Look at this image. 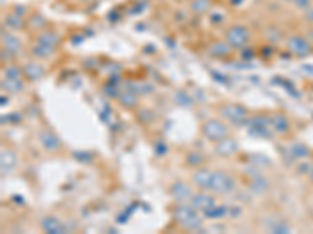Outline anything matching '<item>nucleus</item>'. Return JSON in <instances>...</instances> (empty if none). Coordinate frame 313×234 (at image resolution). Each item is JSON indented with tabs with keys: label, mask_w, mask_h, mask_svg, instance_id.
Here are the masks:
<instances>
[{
	"label": "nucleus",
	"mask_w": 313,
	"mask_h": 234,
	"mask_svg": "<svg viewBox=\"0 0 313 234\" xmlns=\"http://www.w3.org/2000/svg\"><path fill=\"white\" fill-rule=\"evenodd\" d=\"M226 41L236 50H243L248 47L251 41V30L243 23H234L226 31Z\"/></svg>",
	"instance_id": "3"
},
{
	"label": "nucleus",
	"mask_w": 313,
	"mask_h": 234,
	"mask_svg": "<svg viewBox=\"0 0 313 234\" xmlns=\"http://www.w3.org/2000/svg\"><path fill=\"white\" fill-rule=\"evenodd\" d=\"M248 108L243 106V105H238V103H229V105H222L221 106V114L222 117H226V119L235 125V127H243L249 120H248Z\"/></svg>",
	"instance_id": "5"
},
{
	"label": "nucleus",
	"mask_w": 313,
	"mask_h": 234,
	"mask_svg": "<svg viewBox=\"0 0 313 234\" xmlns=\"http://www.w3.org/2000/svg\"><path fill=\"white\" fill-rule=\"evenodd\" d=\"M46 25H47V21L41 13H33L30 16V19H28V27L30 28L36 30V31H41V30H44Z\"/></svg>",
	"instance_id": "28"
},
{
	"label": "nucleus",
	"mask_w": 313,
	"mask_h": 234,
	"mask_svg": "<svg viewBox=\"0 0 313 234\" xmlns=\"http://www.w3.org/2000/svg\"><path fill=\"white\" fill-rule=\"evenodd\" d=\"M312 2L313 0H294L293 5L296 10H299V11H306L309 6H312Z\"/></svg>",
	"instance_id": "37"
},
{
	"label": "nucleus",
	"mask_w": 313,
	"mask_h": 234,
	"mask_svg": "<svg viewBox=\"0 0 313 234\" xmlns=\"http://www.w3.org/2000/svg\"><path fill=\"white\" fill-rule=\"evenodd\" d=\"M136 2H147V0H136Z\"/></svg>",
	"instance_id": "48"
},
{
	"label": "nucleus",
	"mask_w": 313,
	"mask_h": 234,
	"mask_svg": "<svg viewBox=\"0 0 313 234\" xmlns=\"http://www.w3.org/2000/svg\"><path fill=\"white\" fill-rule=\"evenodd\" d=\"M118 103L126 110H133L139 103V94L135 91H124L118 97Z\"/></svg>",
	"instance_id": "20"
},
{
	"label": "nucleus",
	"mask_w": 313,
	"mask_h": 234,
	"mask_svg": "<svg viewBox=\"0 0 313 234\" xmlns=\"http://www.w3.org/2000/svg\"><path fill=\"white\" fill-rule=\"evenodd\" d=\"M156 2H163V0H156Z\"/></svg>",
	"instance_id": "49"
},
{
	"label": "nucleus",
	"mask_w": 313,
	"mask_h": 234,
	"mask_svg": "<svg viewBox=\"0 0 313 234\" xmlns=\"http://www.w3.org/2000/svg\"><path fill=\"white\" fill-rule=\"evenodd\" d=\"M46 68L39 63H27L24 66V77L30 81H38L44 77Z\"/></svg>",
	"instance_id": "19"
},
{
	"label": "nucleus",
	"mask_w": 313,
	"mask_h": 234,
	"mask_svg": "<svg viewBox=\"0 0 313 234\" xmlns=\"http://www.w3.org/2000/svg\"><path fill=\"white\" fill-rule=\"evenodd\" d=\"M155 152L158 153V155H164V153L168 152L166 144H164V142H156V144H155Z\"/></svg>",
	"instance_id": "41"
},
{
	"label": "nucleus",
	"mask_w": 313,
	"mask_h": 234,
	"mask_svg": "<svg viewBox=\"0 0 313 234\" xmlns=\"http://www.w3.org/2000/svg\"><path fill=\"white\" fill-rule=\"evenodd\" d=\"M38 140H39V145L43 147V150H46L47 153H56L63 148L61 139L56 136L52 130H41L38 135Z\"/></svg>",
	"instance_id": "7"
},
{
	"label": "nucleus",
	"mask_w": 313,
	"mask_h": 234,
	"mask_svg": "<svg viewBox=\"0 0 313 234\" xmlns=\"http://www.w3.org/2000/svg\"><path fill=\"white\" fill-rule=\"evenodd\" d=\"M201 135L210 140V142H219L221 139H224L230 136V130L227 127V123H224L219 119H209L202 123L201 127Z\"/></svg>",
	"instance_id": "2"
},
{
	"label": "nucleus",
	"mask_w": 313,
	"mask_h": 234,
	"mask_svg": "<svg viewBox=\"0 0 313 234\" xmlns=\"http://www.w3.org/2000/svg\"><path fill=\"white\" fill-rule=\"evenodd\" d=\"M136 119L141 123H151L154 120V114L149 110H139L136 114Z\"/></svg>",
	"instance_id": "35"
},
{
	"label": "nucleus",
	"mask_w": 313,
	"mask_h": 234,
	"mask_svg": "<svg viewBox=\"0 0 313 234\" xmlns=\"http://www.w3.org/2000/svg\"><path fill=\"white\" fill-rule=\"evenodd\" d=\"M41 228H43L44 233L47 234H64L68 233V227L58 219L56 215H44L43 219H41Z\"/></svg>",
	"instance_id": "11"
},
{
	"label": "nucleus",
	"mask_w": 313,
	"mask_h": 234,
	"mask_svg": "<svg viewBox=\"0 0 313 234\" xmlns=\"http://www.w3.org/2000/svg\"><path fill=\"white\" fill-rule=\"evenodd\" d=\"M229 214V208L224 205H213L210 206L209 210H205L202 212V215L205 219H210V220H219V219H224V217Z\"/></svg>",
	"instance_id": "22"
},
{
	"label": "nucleus",
	"mask_w": 313,
	"mask_h": 234,
	"mask_svg": "<svg viewBox=\"0 0 313 234\" xmlns=\"http://www.w3.org/2000/svg\"><path fill=\"white\" fill-rule=\"evenodd\" d=\"M172 217L174 220L186 231H202L204 228V220L199 215V211L194 210V208L189 203H177V206L172 211Z\"/></svg>",
	"instance_id": "1"
},
{
	"label": "nucleus",
	"mask_w": 313,
	"mask_h": 234,
	"mask_svg": "<svg viewBox=\"0 0 313 234\" xmlns=\"http://www.w3.org/2000/svg\"><path fill=\"white\" fill-rule=\"evenodd\" d=\"M5 103H8V98L5 100V97H2V106H3Z\"/></svg>",
	"instance_id": "46"
},
{
	"label": "nucleus",
	"mask_w": 313,
	"mask_h": 234,
	"mask_svg": "<svg viewBox=\"0 0 313 234\" xmlns=\"http://www.w3.org/2000/svg\"><path fill=\"white\" fill-rule=\"evenodd\" d=\"M309 177H310V181L313 183V164L310 165V172H309Z\"/></svg>",
	"instance_id": "44"
},
{
	"label": "nucleus",
	"mask_w": 313,
	"mask_h": 234,
	"mask_svg": "<svg viewBox=\"0 0 313 234\" xmlns=\"http://www.w3.org/2000/svg\"><path fill=\"white\" fill-rule=\"evenodd\" d=\"M102 93L106 95V97H110V98H118L119 97V86L118 85H114V83L108 81V83H105V85L102 86Z\"/></svg>",
	"instance_id": "34"
},
{
	"label": "nucleus",
	"mask_w": 313,
	"mask_h": 234,
	"mask_svg": "<svg viewBox=\"0 0 313 234\" xmlns=\"http://www.w3.org/2000/svg\"><path fill=\"white\" fill-rule=\"evenodd\" d=\"M21 122H22V116L19 113H11V114L2 116V123H14V125H18Z\"/></svg>",
	"instance_id": "36"
},
{
	"label": "nucleus",
	"mask_w": 313,
	"mask_h": 234,
	"mask_svg": "<svg viewBox=\"0 0 313 234\" xmlns=\"http://www.w3.org/2000/svg\"><path fill=\"white\" fill-rule=\"evenodd\" d=\"M169 195L176 203H188L193 197V189L191 186L185 181H174L169 186Z\"/></svg>",
	"instance_id": "8"
},
{
	"label": "nucleus",
	"mask_w": 313,
	"mask_h": 234,
	"mask_svg": "<svg viewBox=\"0 0 313 234\" xmlns=\"http://www.w3.org/2000/svg\"><path fill=\"white\" fill-rule=\"evenodd\" d=\"M24 69H21L19 66H6L3 68V77L5 78H22Z\"/></svg>",
	"instance_id": "33"
},
{
	"label": "nucleus",
	"mask_w": 313,
	"mask_h": 234,
	"mask_svg": "<svg viewBox=\"0 0 313 234\" xmlns=\"http://www.w3.org/2000/svg\"><path fill=\"white\" fill-rule=\"evenodd\" d=\"M234 47L230 46L227 41H215V43H211L209 47H207V52L215 56V58H227L234 53Z\"/></svg>",
	"instance_id": "17"
},
{
	"label": "nucleus",
	"mask_w": 313,
	"mask_h": 234,
	"mask_svg": "<svg viewBox=\"0 0 313 234\" xmlns=\"http://www.w3.org/2000/svg\"><path fill=\"white\" fill-rule=\"evenodd\" d=\"M0 88H2L3 93H8V94H19L24 91V88H26V83H24L22 78H5L2 80V85H0Z\"/></svg>",
	"instance_id": "21"
},
{
	"label": "nucleus",
	"mask_w": 313,
	"mask_h": 234,
	"mask_svg": "<svg viewBox=\"0 0 313 234\" xmlns=\"http://www.w3.org/2000/svg\"><path fill=\"white\" fill-rule=\"evenodd\" d=\"M35 43L56 48L61 44V35L55 30H41L35 38Z\"/></svg>",
	"instance_id": "15"
},
{
	"label": "nucleus",
	"mask_w": 313,
	"mask_h": 234,
	"mask_svg": "<svg viewBox=\"0 0 313 234\" xmlns=\"http://www.w3.org/2000/svg\"><path fill=\"white\" fill-rule=\"evenodd\" d=\"M3 25H6L10 30H24L26 28V21H24L22 16L16 14V13H10L3 18Z\"/></svg>",
	"instance_id": "24"
},
{
	"label": "nucleus",
	"mask_w": 313,
	"mask_h": 234,
	"mask_svg": "<svg viewBox=\"0 0 313 234\" xmlns=\"http://www.w3.org/2000/svg\"><path fill=\"white\" fill-rule=\"evenodd\" d=\"M18 163L19 156L14 150L2 148V152H0V170H2V175H10L18 167Z\"/></svg>",
	"instance_id": "10"
},
{
	"label": "nucleus",
	"mask_w": 313,
	"mask_h": 234,
	"mask_svg": "<svg viewBox=\"0 0 313 234\" xmlns=\"http://www.w3.org/2000/svg\"><path fill=\"white\" fill-rule=\"evenodd\" d=\"M211 8V0H191L189 2V10L196 16L207 14Z\"/></svg>",
	"instance_id": "26"
},
{
	"label": "nucleus",
	"mask_w": 313,
	"mask_h": 234,
	"mask_svg": "<svg viewBox=\"0 0 313 234\" xmlns=\"http://www.w3.org/2000/svg\"><path fill=\"white\" fill-rule=\"evenodd\" d=\"M174 2H180V0H174Z\"/></svg>",
	"instance_id": "50"
},
{
	"label": "nucleus",
	"mask_w": 313,
	"mask_h": 234,
	"mask_svg": "<svg viewBox=\"0 0 313 234\" xmlns=\"http://www.w3.org/2000/svg\"><path fill=\"white\" fill-rule=\"evenodd\" d=\"M188 203L199 212H204L205 210H209L210 206L215 205V197L210 195L209 190H201L197 192V194H193L191 200H189Z\"/></svg>",
	"instance_id": "13"
},
{
	"label": "nucleus",
	"mask_w": 313,
	"mask_h": 234,
	"mask_svg": "<svg viewBox=\"0 0 313 234\" xmlns=\"http://www.w3.org/2000/svg\"><path fill=\"white\" fill-rule=\"evenodd\" d=\"M185 161L188 165H191V167H201L204 163H205V158L201 155V153H197V152H191V153H188L186 158H185Z\"/></svg>",
	"instance_id": "32"
},
{
	"label": "nucleus",
	"mask_w": 313,
	"mask_h": 234,
	"mask_svg": "<svg viewBox=\"0 0 313 234\" xmlns=\"http://www.w3.org/2000/svg\"><path fill=\"white\" fill-rule=\"evenodd\" d=\"M0 53H2V61H3V63H5V61H11L13 53H11V52H8L6 48H3V47H2V52H0Z\"/></svg>",
	"instance_id": "42"
},
{
	"label": "nucleus",
	"mask_w": 313,
	"mask_h": 234,
	"mask_svg": "<svg viewBox=\"0 0 313 234\" xmlns=\"http://www.w3.org/2000/svg\"><path fill=\"white\" fill-rule=\"evenodd\" d=\"M211 177H213V172L210 169L199 167V169L193 173L191 181L199 190H210V187H211Z\"/></svg>",
	"instance_id": "14"
},
{
	"label": "nucleus",
	"mask_w": 313,
	"mask_h": 234,
	"mask_svg": "<svg viewBox=\"0 0 313 234\" xmlns=\"http://www.w3.org/2000/svg\"><path fill=\"white\" fill-rule=\"evenodd\" d=\"M310 165H312V164H307V163H306V164H301V165L298 167V172L302 173V175H304V173H309V172H310Z\"/></svg>",
	"instance_id": "43"
},
{
	"label": "nucleus",
	"mask_w": 313,
	"mask_h": 234,
	"mask_svg": "<svg viewBox=\"0 0 313 234\" xmlns=\"http://www.w3.org/2000/svg\"><path fill=\"white\" fill-rule=\"evenodd\" d=\"M265 38L269 41L271 44H277L279 41L282 39V30L274 27V25H269V27L265 30Z\"/></svg>",
	"instance_id": "29"
},
{
	"label": "nucleus",
	"mask_w": 313,
	"mask_h": 234,
	"mask_svg": "<svg viewBox=\"0 0 313 234\" xmlns=\"http://www.w3.org/2000/svg\"><path fill=\"white\" fill-rule=\"evenodd\" d=\"M249 189H251L252 194H255V195L265 194V192L269 189V180L263 177V175H259V177H254V178H251Z\"/></svg>",
	"instance_id": "23"
},
{
	"label": "nucleus",
	"mask_w": 313,
	"mask_h": 234,
	"mask_svg": "<svg viewBox=\"0 0 313 234\" xmlns=\"http://www.w3.org/2000/svg\"><path fill=\"white\" fill-rule=\"evenodd\" d=\"M55 50L56 48H53V47H49V46H44V44L35 43V46L30 48V52H31L33 56L38 58V60H46V58L52 56L55 53Z\"/></svg>",
	"instance_id": "25"
},
{
	"label": "nucleus",
	"mask_w": 313,
	"mask_h": 234,
	"mask_svg": "<svg viewBox=\"0 0 313 234\" xmlns=\"http://www.w3.org/2000/svg\"><path fill=\"white\" fill-rule=\"evenodd\" d=\"M268 230L271 233H274V234H287V233H290V227L284 222V220H276V222H271L268 225Z\"/></svg>",
	"instance_id": "31"
},
{
	"label": "nucleus",
	"mask_w": 313,
	"mask_h": 234,
	"mask_svg": "<svg viewBox=\"0 0 313 234\" xmlns=\"http://www.w3.org/2000/svg\"><path fill=\"white\" fill-rule=\"evenodd\" d=\"M238 150H240V144H238V140L234 138H224L221 139L219 142H216L215 145V153L222 156V158H229V156H234L238 153Z\"/></svg>",
	"instance_id": "12"
},
{
	"label": "nucleus",
	"mask_w": 313,
	"mask_h": 234,
	"mask_svg": "<svg viewBox=\"0 0 313 234\" xmlns=\"http://www.w3.org/2000/svg\"><path fill=\"white\" fill-rule=\"evenodd\" d=\"M271 127L277 133V135H287L290 131V120L282 113H276L271 116Z\"/></svg>",
	"instance_id": "18"
},
{
	"label": "nucleus",
	"mask_w": 313,
	"mask_h": 234,
	"mask_svg": "<svg viewBox=\"0 0 313 234\" xmlns=\"http://www.w3.org/2000/svg\"><path fill=\"white\" fill-rule=\"evenodd\" d=\"M78 2H81V3H88V2H91V0H78Z\"/></svg>",
	"instance_id": "47"
},
{
	"label": "nucleus",
	"mask_w": 313,
	"mask_h": 234,
	"mask_svg": "<svg viewBox=\"0 0 313 234\" xmlns=\"http://www.w3.org/2000/svg\"><path fill=\"white\" fill-rule=\"evenodd\" d=\"M281 2H284V3H293L294 0H281Z\"/></svg>",
	"instance_id": "45"
},
{
	"label": "nucleus",
	"mask_w": 313,
	"mask_h": 234,
	"mask_svg": "<svg viewBox=\"0 0 313 234\" xmlns=\"http://www.w3.org/2000/svg\"><path fill=\"white\" fill-rule=\"evenodd\" d=\"M285 47L296 58H306L313 53L312 43L302 35H290L285 41Z\"/></svg>",
	"instance_id": "4"
},
{
	"label": "nucleus",
	"mask_w": 313,
	"mask_h": 234,
	"mask_svg": "<svg viewBox=\"0 0 313 234\" xmlns=\"http://www.w3.org/2000/svg\"><path fill=\"white\" fill-rule=\"evenodd\" d=\"M174 100H176V103L182 108H189L193 105V97L188 93H185V91H177L174 95Z\"/></svg>",
	"instance_id": "30"
},
{
	"label": "nucleus",
	"mask_w": 313,
	"mask_h": 234,
	"mask_svg": "<svg viewBox=\"0 0 313 234\" xmlns=\"http://www.w3.org/2000/svg\"><path fill=\"white\" fill-rule=\"evenodd\" d=\"M246 175H248V177H251V178H254V177H259V175H261V172H260V169L257 165H251V167H248V169H246V172H244Z\"/></svg>",
	"instance_id": "39"
},
{
	"label": "nucleus",
	"mask_w": 313,
	"mask_h": 234,
	"mask_svg": "<svg viewBox=\"0 0 313 234\" xmlns=\"http://www.w3.org/2000/svg\"><path fill=\"white\" fill-rule=\"evenodd\" d=\"M13 13H16V14H19V16H22V18H26L27 16V13H28V10L24 5H14V8H13Z\"/></svg>",
	"instance_id": "40"
},
{
	"label": "nucleus",
	"mask_w": 313,
	"mask_h": 234,
	"mask_svg": "<svg viewBox=\"0 0 313 234\" xmlns=\"http://www.w3.org/2000/svg\"><path fill=\"white\" fill-rule=\"evenodd\" d=\"M302 19L306 23L313 25V6H309L306 11H302Z\"/></svg>",
	"instance_id": "38"
},
{
	"label": "nucleus",
	"mask_w": 313,
	"mask_h": 234,
	"mask_svg": "<svg viewBox=\"0 0 313 234\" xmlns=\"http://www.w3.org/2000/svg\"><path fill=\"white\" fill-rule=\"evenodd\" d=\"M251 125V133L254 136L259 138H271V116H265V114H259L255 116L252 120L248 122Z\"/></svg>",
	"instance_id": "9"
},
{
	"label": "nucleus",
	"mask_w": 313,
	"mask_h": 234,
	"mask_svg": "<svg viewBox=\"0 0 313 234\" xmlns=\"http://www.w3.org/2000/svg\"><path fill=\"white\" fill-rule=\"evenodd\" d=\"M290 153L294 160H306L310 156V148L306 144H301V142H296L290 147Z\"/></svg>",
	"instance_id": "27"
},
{
	"label": "nucleus",
	"mask_w": 313,
	"mask_h": 234,
	"mask_svg": "<svg viewBox=\"0 0 313 234\" xmlns=\"http://www.w3.org/2000/svg\"><path fill=\"white\" fill-rule=\"evenodd\" d=\"M235 189V180L224 170H216L213 172L211 177V187L210 192L218 195H227L232 194Z\"/></svg>",
	"instance_id": "6"
},
{
	"label": "nucleus",
	"mask_w": 313,
	"mask_h": 234,
	"mask_svg": "<svg viewBox=\"0 0 313 234\" xmlns=\"http://www.w3.org/2000/svg\"><path fill=\"white\" fill-rule=\"evenodd\" d=\"M2 47L6 48L8 52H11L13 55H19V53H22V50H24L22 41L16 35H13V33H8L5 30L2 33Z\"/></svg>",
	"instance_id": "16"
}]
</instances>
